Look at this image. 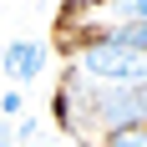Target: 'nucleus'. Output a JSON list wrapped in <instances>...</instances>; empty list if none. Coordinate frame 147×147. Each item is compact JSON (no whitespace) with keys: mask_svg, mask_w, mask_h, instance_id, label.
<instances>
[{"mask_svg":"<svg viewBox=\"0 0 147 147\" xmlns=\"http://www.w3.org/2000/svg\"><path fill=\"white\" fill-rule=\"evenodd\" d=\"M86 86V102H91V117H96V132H117V127H147V81L142 86Z\"/></svg>","mask_w":147,"mask_h":147,"instance_id":"obj_2","label":"nucleus"},{"mask_svg":"<svg viewBox=\"0 0 147 147\" xmlns=\"http://www.w3.org/2000/svg\"><path fill=\"white\" fill-rule=\"evenodd\" d=\"M66 71L91 81V86H142L147 81V56L142 51H127V46H117L112 36L96 30V36H86L71 51V66Z\"/></svg>","mask_w":147,"mask_h":147,"instance_id":"obj_1","label":"nucleus"},{"mask_svg":"<svg viewBox=\"0 0 147 147\" xmlns=\"http://www.w3.org/2000/svg\"><path fill=\"white\" fill-rule=\"evenodd\" d=\"M20 112H26V91L10 86L5 96H0V122H10V127H15V122H20Z\"/></svg>","mask_w":147,"mask_h":147,"instance_id":"obj_5","label":"nucleus"},{"mask_svg":"<svg viewBox=\"0 0 147 147\" xmlns=\"http://www.w3.org/2000/svg\"><path fill=\"white\" fill-rule=\"evenodd\" d=\"M102 147H147V127H117L102 137Z\"/></svg>","mask_w":147,"mask_h":147,"instance_id":"obj_4","label":"nucleus"},{"mask_svg":"<svg viewBox=\"0 0 147 147\" xmlns=\"http://www.w3.org/2000/svg\"><path fill=\"white\" fill-rule=\"evenodd\" d=\"M10 137H15V127H10V122H0V147H10Z\"/></svg>","mask_w":147,"mask_h":147,"instance_id":"obj_7","label":"nucleus"},{"mask_svg":"<svg viewBox=\"0 0 147 147\" xmlns=\"http://www.w3.org/2000/svg\"><path fill=\"white\" fill-rule=\"evenodd\" d=\"M36 137H41V122H36V117H20V122H15V142H36Z\"/></svg>","mask_w":147,"mask_h":147,"instance_id":"obj_6","label":"nucleus"},{"mask_svg":"<svg viewBox=\"0 0 147 147\" xmlns=\"http://www.w3.org/2000/svg\"><path fill=\"white\" fill-rule=\"evenodd\" d=\"M0 76H5V61H0Z\"/></svg>","mask_w":147,"mask_h":147,"instance_id":"obj_8","label":"nucleus"},{"mask_svg":"<svg viewBox=\"0 0 147 147\" xmlns=\"http://www.w3.org/2000/svg\"><path fill=\"white\" fill-rule=\"evenodd\" d=\"M46 56H51V46H46V41H10L5 51H0V61H5V76H10L15 86L36 81V76L46 71Z\"/></svg>","mask_w":147,"mask_h":147,"instance_id":"obj_3","label":"nucleus"}]
</instances>
